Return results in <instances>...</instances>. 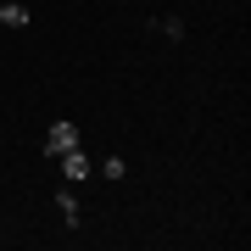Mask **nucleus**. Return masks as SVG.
Masks as SVG:
<instances>
[{
    "label": "nucleus",
    "instance_id": "20e7f679",
    "mask_svg": "<svg viewBox=\"0 0 251 251\" xmlns=\"http://www.w3.org/2000/svg\"><path fill=\"white\" fill-rule=\"evenodd\" d=\"M56 206H62V218H67V224H78V196H73V190H62V196H56Z\"/></svg>",
    "mask_w": 251,
    "mask_h": 251
},
{
    "label": "nucleus",
    "instance_id": "f257e3e1",
    "mask_svg": "<svg viewBox=\"0 0 251 251\" xmlns=\"http://www.w3.org/2000/svg\"><path fill=\"white\" fill-rule=\"evenodd\" d=\"M73 145H78V123L56 117V123H50V134H45V156H62V151H73Z\"/></svg>",
    "mask_w": 251,
    "mask_h": 251
},
{
    "label": "nucleus",
    "instance_id": "7ed1b4c3",
    "mask_svg": "<svg viewBox=\"0 0 251 251\" xmlns=\"http://www.w3.org/2000/svg\"><path fill=\"white\" fill-rule=\"evenodd\" d=\"M0 28H28V6L6 0V6H0Z\"/></svg>",
    "mask_w": 251,
    "mask_h": 251
},
{
    "label": "nucleus",
    "instance_id": "39448f33",
    "mask_svg": "<svg viewBox=\"0 0 251 251\" xmlns=\"http://www.w3.org/2000/svg\"><path fill=\"white\" fill-rule=\"evenodd\" d=\"M100 173H106V179H123L128 162H123V156H106V162H100Z\"/></svg>",
    "mask_w": 251,
    "mask_h": 251
},
{
    "label": "nucleus",
    "instance_id": "f03ea898",
    "mask_svg": "<svg viewBox=\"0 0 251 251\" xmlns=\"http://www.w3.org/2000/svg\"><path fill=\"white\" fill-rule=\"evenodd\" d=\"M56 162H62V173H67V184H84V179H90V173H95V162L84 156V145H73V151H62V156H56Z\"/></svg>",
    "mask_w": 251,
    "mask_h": 251
},
{
    "label": "nucleus",
    "instance_id": "423d86ee",
    "mask_svg": "<svg viewBox=\"0 0 251 251\" xmlns=\"http://www.w3.org/2000/svg\"><path fill=\"white\" fill-rule=\"evenodd\" d=\"M156 28H162V34H168V39H184V17H162Z\"/></svg>",
    "mask_w": 251,
    "mask_h": 251
}]
</instances>
